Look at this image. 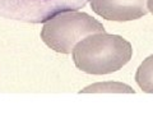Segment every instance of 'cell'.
Here are the masks:
<instances>
[{"instance_id":"6da1fadb","label":"cell","mask_w":153,"mask_h":138,"mask_svg":"<svg viewBox=\"0 0 153 138\" xmlns=\"http://www.w3.org/2000/svg\"><path fill=\"white\" fill-rule=\"evenodd\" d=\"M75 66L87 74H110L120 70L133 56L131 44L119 35L92 33L78 41L71 50Z\"/></svg>"},{"instance_id":"7a4b0ae2","label":"cell","mask_w":153,"mask_h":138,"mask_svg":"<svg viewBox=\"0 0 153 138\" xmlns=\"http://www.w3.org/2000/svg\"><path fill=\"white\" fill-rule=\"evenodd\" d=\"M106 32L101 22L79 10L63 12L44 22L41 40L60 54H71L75 44L92 33Z\"/></svg>"},{"instance_id":"3957f363","label":"cell","mask_w":153,"mask_h":138,"mask_svg":"<svg viewBox=\"0 0 153 138\" xmlns=\"http://www.w3.org/2000/svg\"><path fill=\"white\" fill-rule=\"evenodd\" d=\"M89 0H0V18L44 23L63 12L79 10Z\"/></svg>"},{"instance_id":"277c9868","label":"cell","mask_w":153,"mask_h":138,"mask_svg":"<svg viewBox=\"0 0 153 138\" xmlns=\"http://www.w3.org/2000/svg\"><path fill=\"white\" fill-rule=\"evenodd\" d=\"M92 10L107 21L126 22L147 16V0H89Z\"/></svg>"},{"instance_id":"5b68a950","label":"cell","mask_w":153,"mask_h":138,"mask_svg":"<svg viewBox=\"0 0 153 138\" xmlns=\"http://www.w3.org/2000/svg\"><path fill=\"white\" fill-rule=\"evenodd\" d=\"M135 82L146 93H153V55L142 61L135 73Z\"/></svg>"},{"instance_id":"8992f818","label":"cell","mask_w":153,"mask_h":138,"mask_svg":"<svg viewBox=\"0 0 153 138\" xmlns=\"http://www.w3.org/2000/svg\"><path fill=\"white\" fill-rule=\"evenodd\" d=\"M79 93H135V91L125 83L108 81V82H97L89 84L80 90Z\"/></svg>"},{"instance_id":"52a82bcc","label":"cell","mask_w":153,"mask_h":138,"mask_svg":"<svg viewBox=\"0 0 153 138\" xmlns=\"http://www.w3.org/2000/svg\"><path fill=\"white\" fill-rule=\"evenodd\" d=\"M147 8L153 14V0H147Z\"/></svg>"}]
</instances>
